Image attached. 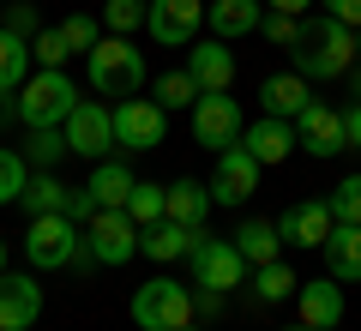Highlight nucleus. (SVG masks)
<instances>
[{
  "label": "nucleus",
  "instance_id": "obj_1",
  "mask_svg": "<svg viewBox=\"0 0 361 331\" xmlns=\"http://www.w3.org/2000/svg\"><path fill=\"white\" fill-rule=\"evenodd\" d=\"M295 73L307 78H343L349 66H355V30L349 25H337V18H313V25H301V37H295Z\"/></svg>",
  "mask_w": 361,
  "mask_h": 331
},
{
  "label": "nucleus",
  "instance_id": "obj_2",
  "mask_svg": "<svg viewBox=\"0 0 361 331\" xmlns=\"http://www.w3.org/2000/svg\"><path fill=\"white\" fill-rule=\"evenodd\" d=\"M25 253H30V265H37V271H66V265H78V259H90V247H85V223H73L66 211H54V217H30Z\"/></svg>",
  "mask_w": 361,
  "mask_h": 331
},
{
  "label": "nucleus",
  "instance_id": "obj_3",
  "mask_svg": "<svg viewBox=\"0 0 361 331\" xmlns=\"http://www.w3.org/2000/svg\"><path fill=\"white\" fill-rule=\"evenodd\" d=\"M139 85H145V54L133 49V37H103L90 49V90L97 97L127 102V97H139Z\"/></svg>",
  "mask_w": 361,
  "mask_h": 331
},
{
  "label": "nucleus",
  "instance_id": "obj_4",
  "mask_svg": "<svg viewBox=\"0 0 361 331\" xmlns=\"http://www.w3.org/2000/svg\"><path fill=\"white\" fill-rule=\"evenodd\" d=\"M73 109H78V90H73V78L61 66H42L37 78L18 85V121L25 127H61Z\"/></svg>",
  "mask_w": 361,
  "mask_h": 331
},
{
  "label": "nucleus",
  "instance_id": "obj_5",
  "mask_svg": "<svg viewBox=\"0 0 361 331\" xmlns=\"http://www.w3.org/2000/svg\"><path fill=\"white\" fill-rule=\"evenodd\" d=\"M133 325L139 331H180L193 325V289H180L175 277H151L133 289Z\"/></svg>",
  "mask_w": 361,
  "mask_h": 331
},
{
  "label": "nucleus",
  "instance_id": "obj_6",
  "mask_svg": "<svg viewBox=\"0 0 361 331\" xmlns=\"http://www.w3.org/2000/svg\"><path fill=\"white\" fill-rule=\"evenodd\" d=\"M187 265H193V289H217V295L241 289V277H247V259H241V247L229 235H199Z\"/></svg>",
  "mask_w": 361,
  "mask_h": 331
},
{
  "label": "nucleus",
  "instance_id": "obj_7",
  "mask_svg": "<svg viewBox=\"0 0 361 331\" xmlns=\"http://www.w3.org/2000/svg\"><path fill=\"white\" fill-rule=\"evenodd\" d=\"M241 102L229 97V90H205V97L193 102V139L205 145V151H229V145H241Z\"/></svg>",
  "mask_w": 361,
  "mask_h": 331
},
{
  "label": "nucleus",
  "instance_id": "obj_8",
  "mask_svg": "<svg viewBox=\"0 0 361 331\" xmlns=\"http://www.w3.org/2000/svg\"><path fill=\"white\" fill-rule=\"evenodd\" d=\"M169 133V109L157 97H127L115 102V145H127V151H157Z\"/></svg>",
  "mask_w": 361,
  "mask_h": 331
},
{
  "label": "nucleus",
  "instance_id": "obj_9",
  "mask_svg": "<svg viewBox=\"0 0 361 331\" xmlns=\"http://www.w3.org/2000/svg\"><path fill=\"white\" fill-rule=\"evenodd\" d=\"M85 247L97 265H127L133 253H139V223H133L127 211H97L85 223Z\"/></svg>",
  "mask_w": 361,
  "mask_h": 331
},
{
  "label": "nucleus",
  "instance_id": "obj_10",
  "mask_svg": "<svg viewBox=\"0 0 361 331\" xmlns=\"http://www.w3.org/2000/svg\"><path fill=\"white\" fill-rule=\"evenodd\" d=\"M61 133H66V151L109 157V151H115V109H103V102H78L73 115L61 121Z\"/></svg>",
  "mask_w": 361,
  "mask_h": 331
},
{
  "label": "nucleus",
  "instance_id": "obj_11",
  "mask_svg": "<svg viewBox=\"0 0 361 331\" xmlns=\"http://www.w3.org/2000/svg\"><path fill=\"white\" fill-rule=\"evenodd\" d=\"M211 187V205H247L259 193V163L247 145H229V151H217V175L205 181Z\"/></svg>",
  "mask_w": 361,
  "mask_h": 331
},
{
  "label": "nucleus",
  "instance_id": "obj_12",
  "mask_svg": "<svg viewBox=\"0 0 361 331\" xmlns=\"http://www.w3.org/2000/svg\"><path fill=\"white\" fill-rule=\"evenodd\" d=\"M199 25H205V0H151V18H145V30H151L163 49L193 42Z\"/></svg>",
  "mask_w": 361,
  "mask_h": 331
},
{
  "label": "nucleus",
  "instance_id": "obj_13",
  "mask_svg": "<svg viewBox=\"0 0 361 331\" xmlns=\"http://www.w3.org/2000/svg\"><path fill=\"white\" fill-rule=\"evenodd\" d=\"M295 145H301V151H313V157H337V151H349L343 115H337V109H325V102L313 97L307 109L295 115Z\"/></svg>",
  "mask_w": 361,
  "mask_h": 331
},
{
  "label": "nucleus",
  "instance_id": "obj_14",
  "mask_svg": "<svg viewBox=\"0 0 361 331\" xmlns=\"http://www.w3.org/2000/svg\"><path fill=\"white\" fill-rule=\"evenodd\" d=\"M42 313V289L25 271H0V331H30Z\"/></svg>",
  "mask_w": 361,
  "mask_h": 331
},
{
  "label": "nucleus",
  "instance_id": "obj_15",
  "mask_svg": "<svg viewBox=\"0 0 361 331\" xmlns=\"http://www.w3.org/2000/svg\"><path fill=\"white\" fill-rule=\"evenodd\" d=\"M337 229V217H331V205L325 199H295L283 217H277V235L283 241H295V247H325V235Z\"/></svg>",
  "mask_w": 361,
  "mask_h": 331
},
{
  "label": "nucleus",
  "instance_id": "obj_16",
  "mask_svg": "<svg viewBox=\"0 0 361 331\" xmlns=\"http://www.w3.org/2000/svg\"><path fill=\"white\" fill-rule=\"evenodd\" d=\"M295 301H301V325L337 331V319H343V283L337 277H313V283L295 289Z\"/></svg>",
  "mask_w": 361,
  "mask_h": 331
},
{
  "label": "nucleus",
  "instance_id": "obj_17",
  "mask_svg": "<svg viewBox=\"0 0 361 331\" xmlns=\"http://www.w3.org/2000/svg\"><path fill=\"white\" fill-rule=\"evenodd\" d=\"M187 73H193L199 90H229V85H235V54H229V42H223V37L193 42V49H187Z\"/></svg>",
  "mask_w": 361,
  "mask_h": 331
},
{
  "label": "nucleus",
  "instance_id": "obj_18",
  "mask_svg": "<svg viewBox=\"0 0 361 331\" xmlns=\"http://www.w3.org/2000/svg\"><path fill=\"white\" fill-rule=\"evenodd\" d=\"M205 211H211V187L193 175H180L163 187V217L169 223H187V229H205Z\"/></svg>",
  "mask_w": 361,
  "mask_h": 331
},
{
  "label": "nucleus",
  "instance_id": "obj_19",
  "mask_svg": "<svg viewBox=\"0 0 361 331\" xmlns=\"http://www.w3.org/2000/svg\"><path fill=\"white\" fill-rule=\"evenodd\" d=\"M199 235L205 229H187V223H151V229H139V253L145 259H157V265H169V259H187L199 247Z\"/></svg>",
  "mask_w": 361,
  "mask_h": 331
},
{
  "label": "nucleus",
  "instance_id": "obj_20",
  "mask_svg": "<svg viewBox=\"0 0 361 331\" xmlns=\"http://www.w3.org/2000/svg\"><path fill=\"white\" fill-rule=\"evenodd\" d=\"M259 18H265V0H205V25H211V37H223V42L259 30Z\"/></svg>",
  "mask_w": 361,
  "mask_h": 331
},
{
  "label": "nucleus",
  "instance_id": "obj_21",
  "mask_svg": "<svg viewBox=\"0 0 361 331\" xmlns=\"http://www.w3.org/2000/svg\"><path fill=\"white\" fill-rule=\"evenodd\" d=\"M241 145L253 151V163H259V169H265V163H283V157L295 151V121L265 115V121H253V127L241 133Z\"/></svg>",
  "mask_w": 361,
  "mask_h": 331
},
{
  "label": "nucleus",
  "instance_id": "obj_22",
  "mask_svg": "<svg viewBox=\"0 0 361 331\" xmlns=\"http://www.w3.org/2000/svg\"><path fill=\"white\" fill-rule=\"evenodd\" d=\"M319 253H325V271L337 283H361V223H337Z\"/></svg>",
  "mask_w": 361,
  "mask_h": 331
},
{
  "label": "nucleus",
  "instance_id": "obj_23",
  "mask_svg": "<svg viewBox=\"0 0 361 331\" xmlns=\"http://www.w3.org/2000/svg\"><path fill=\"white\" fill-rule=\"evenodd\" d=\"M259 102H265V115L295 121L301 109L313 102V90H307V78H301V73H277V78H265V85H259Z\"/></svg>",
  "mask_w": 361,
  "mask_h": 331
},
{
  "label": "nucleus",
  "instance_id": "obj_24",
  "mask_svg": "<svg viewBox=\"0 0 361 331\" xmlns=\"http://www.w3.org/2000/svg\"><path fill=\"white\" fill-rule=\"evenodd\" d=\"M66 199H73V187H66L61 175H49V169H37V175L25 181V193H18V205H25L30 217H54V211H66Z\"/></svg>",
  "mask_w": 361,
  "mask_h": 331
},
{
  "label": "nucleus",
  "instance_id": "obj_25",
  "mask_svg": "<svg viewBox=\"0 0 361 331\" xmlns=\"http://www.w3.org/2000/svg\"><path fill=\"white\" fill-rule=\"evenodd\" d=\"M85 187H90V199L103 205V211H127V193H133V169H121V163H97V175H90Z\"/></svg>",
  "mask_w": 361,
  "mask_h": 331
},
{
  "label": "nucleus",
  "instance_id": "obj_26",
  "mask_svg": "<svg viewBox=\"0 0 361 331\" xmlns=\"http://www.w3.org/2000/svg\"><path fill=\"white\" fill-rule=\"evenodd\" d=\"M229 241L241 247V259H247V265H271V259H277V241H283V235H277V223H259V217H253V223H241V229H235Z\"/></svg>",
  "mask_w": 361,
  "mask_h": 331
},
{
  "label": "nucleus",
  "instance_id": "obj_27",
  "mask_svg": "<svg viewBox=\"0 0 361 331\" xmlns=\"http://www.w3.org/2000/svg\"><path fill=\"white\" fill-rule=\"evenodd\" d=\"M30 78V42L0 25V90H18Z\"/></svg>",
  "mask_w": 361,
  "mask_h": 331
},
{
  "label": "nucleus",
  "instance_id": "obj_28",
  "mask_svg": "<svg viewBox=\"0 0 361 331\" xmlns=\"http://www.w3.org/2000/svg\"><path fill=\"white\" fill-rule=\"evenodd\" d=\"M145 18H151V0H103V25L115 30V37L145 30Z\"/></svg>",
  "mask_w": 361,
  "mask_h": 331
},
{
  "label": "nucleus",
  "instance_id": "obj_29",
  "mask_svg": "<svg viewBox=\"0 0 361 331\" xmlns=\"http://www.w3.org/2000/svg\"><path fill=\"white\" fill-rule=\"evenodd\" d=\"M127 217L139 223V229L163 223V187H157V181H133V193H127Z\"/></svg>",
  "mask_w": 361,
  "mask_h": 331
},
{
  "label": "nucleus",
  "instance_id": "obj_30",
  "mask_svg": "<svg viewBox=\"0 0 361 331\" xmlns=\"http://www.w3.org/2000/svg\"><path fill=\"white\" fill-rule=\"evenodd\" d=\"M253 289L265 295V301H289V295L301 289V277L283 265V259H271V265H259V277H253Z\"/></svg>",
  "mask_w": 361,
  "mask_h": 331
},
{
  "label": "nucleus",
  "instance_id": "obj_31",
  "mask_svg": "<svg viewBox=\"0 0 361 331\" xmlns=\"http://www.w3.org/2000/svg\"><path fill=\"white\" fill-rule=\"evenodd\" d=\"M199 97H205V90L193 85V73H163L157 78V102H163V109H193Z\"/></svg>",
  "mask_w": 361,
  "mask_h": 331
},
{
  "label": "nucleus",
  "instance_id": "obj_32",
  "mask_svg": "<svg viewBox=\"0 0 361 331\" xmlns=\"http://www.w3.org/2000/svg\"><path fill=\"white\" fill-rule=\"evenodd\" d=\"M30 163H37V169H54V163H61V157H66V133L61 127H30Z\"/></svg>",
  "mask_w": 361,
  "mask_h": 331
},
{
  "label": "nucleus",
  "instance_id": "obj_33",
  "mask_svg": "<svg viewBox=\"0 0 361 331\" xmlns=\"http://www.w3.org/2000/svg\"><path fill=\"white\" fill-rule=\"evenodd\" d=\"M25 181H30V157H18V151H0V205H18Z\"/></svg>",
  "mask_w": 361,
  "mask_h": 331
},
{
  "label": "nucleus",
  "instance_id": "obj_34",
  "mask_svg": "<svg viewBox=\"0 0 361 331\" xmlns=\"http://www.w3.org/2000/svg\"><path fill=\"white\" fill-rule=\"evenodd\" d=\"M61 37H66V49H73V54H90L97 42H103V25H97L90 13H73V18L61 25Z\"/></svg>",
  "mask_w": 361,
  "mask_h": 331
},
{
  "label": "nucleus",
  "instance_id": "obj_35",
  "mask_svg": "<svg viewBox=\"0 0 361 331\" xmlns=\"http://www.w3.org/2000/svg\"><path fill=\"white\" fill-rule=\"evenodd\" d=\"M325 205H331L337 223H361V175H343V181H337V193H331Z\"/></svg>",
  "mask_w": 361,
  "mask_h": 331
},
{
  "label": "nucleus",
  "instance_id": "obj_36",
  "mask_svg": "<svg viewBox=\"0 0 361 331\" xmlns=\"http://www.w3.org/2000/svg\"><path fill=\"white\" fill-rule=\"evenodd\" d=\"M259 30L271 37V49H295V37H301V18H295V13H265V18H259Z\"/></svg>",
  "mask_w": 361,
  "mask_h": 331
},
{
  "label": "nucleus",
  "instance_id": "obj_37",
  "mask_svg": "<svg viewBox=\"0 0 361 331\" xmlns=\"http://www.w3.org/2000/svg\"><path fill=\"white\" fill-rule=\"evenodd\" d=\"M30 49H37L42 66H66V54H73V49H66V37H61V25H54V30H37V42H30Z\"/></svg>",
  "mask_w": 361,
  "mask_h": 331
},
{
  "label": "nucleus",
  "instance_id": "obj_38",
  "mask_svg": "<svg viewBox=\"0 0 361 331\" xmlns=\"http://www.w3.org/2000/svg\"><path fill=\"white\" fill-rule=\"evenodd\" d=\"M325 18H337V25L361 30V0H325Z\"/></svg>",
  "mask_w": 361,
  "mask_h": 331
},
{
  "label": "nucleus",
  "instance_id": "obj_39",
  "mask_svg": "<svg viewBox=\"0 0 361 331\" xmlns=\"http://www.w3.org/2000/svg\"><path fill=\"white\" fill-rule=\"evenodd\" d=\"M6 30H18V37L30 42V30H42V25H37V13H30V6H13V13H6Z\"/></svg>",
  "mask_w": 361,
  "mask_h": 331
},
{
  "label": "nucleus",
  "instance_id": "obj_40",
  "mask_svg": "<svg viewBox=\"0 0 361 331\" xmlns=\"http://www.w3.org/2000/svg\"><path fill=\"white\" fill-rule=\"evenodd\" d=\"M343 133H349V145L361 151V102H355V109H343Z\"/></svg>",
  "mask_w": 361,
  "mask_h": 331
},
{
  "label": "nucleus",
  "instance_id": "obj_41",
  "mask_svg": "<svg viewBox=\"0 0 361 331\" xmlns=\"http://www.w3.org/2000/svg\"><path fill=\"white\" fill-rule=\"evenodd\" d=\"M217 307H223L217 289H199V295H193V313H217Z\"/></svg>",
  "mask_w": 361,
  "mask_h": 331
},
{
  "label": "nucleus",
  "instance_id": "obj_42",
  "mask_svg": "<svg viewBox=\"0 0 361 331\" xmlns=\"http://www.w3.org/2000/svg\"><path fill=\"white\" fill-rule=\"evenodd\" d=\"M265 6H271V13H295V18H301V13L313 6V0H265Z\"/></svg>",
  "mask_w": 361,
  "mask_h": 331
},
{
  "label": "nucleus",
  "instance_id": "obj_43",
  "mask_svg": "<svg viewBox=\"0 0 361 331\" xmlns=\"http://www.w3.org/2000/svg\"><path fill=\"white\" fill-rule=\"evenodd\" d=\"M343 78H349V85H355V90H361V66H349V73H343Z\"/></svg>",
  "mask_w": 361,
  "mask_h": 331
},
{
  "label": "nucleus",
  "instance_id": "obj_44",
  "mask_svg": "<svg viewBox=\"0 0 361 331\" xmlns=\"http://www.w3.org/2000/svg\"><path fill=\"white\" fill-rule=\"evenodd\" d=\"M0 271H6V241H0Z\"/></svg>",
  "mask_w": 361,
  "mask_h": 331
},
{
  "label": "nucleus",
  "instance_id": "obj_45",
  "mask_svg": "<svg viewBox=\"0 0 361 331\" xmlns=\"http://www.w3.org/2000/svg\"><path fill=\"white\" fill-rule=\"evenodd\" d=\"M355 61H361V30H355Z\"/></svg>",
  "mask_w": 361,
  "mask_h": 331
},
{
  "label": "nucleus",
  "instance_id": "obj_46",
  "mask_svg": "<svg viewBox=\"0 0 361 331\" xmlns=\"http://www.w3.org/2000/svg\"><path fill=\"white\" fill-rule=\"evenodd\" d=\"M283 331H313V325H283Z\"/></svg>",
  "mask_w": 361,
  "mask_h": 331
},
{
  "label": "nucleus",
  "instance_id": "obj_47",
  "mask_svg": "<svg viewBox=\"0 0 361 331\" xmlns=\"http://www.w3.org/2000/svg\"><path fill=\"white\" fill-rule=\"evenodd\" d=\"M180 331H199V325H180Z\"/></svg>",
  "mask_w": 361,
  "mask_h": 331
},
{
  "label": "nucleus",
  "instance_id": "obj_48",
  "mask_svg": "<svg viewBox=\"0 0 361 331\" xmlns=\"http://www.w3.org/2000/svg\"><path fill=\"white\" fill-rule=\"evenodd\" d=\"M0 6H6V0H0Z\"/></svg>",
  "mask_w": 361,
  "mask_h": 331
}]
</instances>
